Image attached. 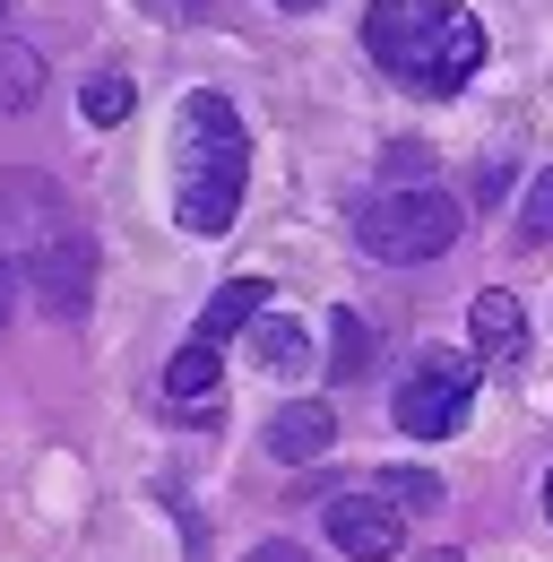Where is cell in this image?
Instances as JSON below:
<instances>
[{"label":"cell","mask_w":553,"mask_h":562,"mask_svg":"<svg viewBox=\"0 0 553 562\" xmlns=\"http://www.w3.org/2000/svg\"><path fill=\"white\" fill-rule=\"evenodd\" d=\"M285 9H312V0H285Z\"/></svg>","instance_id":"23"},{"label":"cell","mask_w":553,"mask_h":562,"mask_svg":"<svg viewBox=\"0 0 553 562\" xmlns=\"http://www.w3.org/2000/svg\"><path fill=\"white\" fill-rule=\"evenodd\" d=\"M0 278L35 285L44 312L78 321L87 312V285H95V243L69 209V191L53 173H0Z\"/></svg>","instance_id":"1"},{"label":"cell","mask_w":553,"mask_h":562,"mask_svg":"<svg viewBox=\"0 0 553 562\" xmlns=\"http://www.w3.org/2000/svg\"><path fill=\"white\" fill-rule=\"evenodd\" d=\"M424 562H459V554H424Z\"/></svg>","instance_id":"22"},{"label":"cell","mask_w":553,"mask_h":562,"mask_svg":"<svg viewBox=\"0 0 553 562\" xmlns=\"http://www.w3.org/2000/svg\"><path fill=\"white\" fill-rule=\"evenodd\" d=\"M260 312H269V278H234V285H216V303L200 312V329H191V338L225 347V338H234V329H251Z\"/></svg>","instance_id":"9"},{"label":"cell","mask_w":553,"mask_h":562,"mask_svg":"<svg viewBox=\"0 0 553 562\" xmlns=\"http://www.w3.org/2000/svg\"><path fill=\"white\" fill-rule=\"evenodd\" d=\"M251 562H312V554H303V546H285V537H276V546H260V554H251Z\"/></svg>","instance_id":"19"},{"label":"cell","mask_w":553,"mask_h":562,"mask_svg":"<svg viewBox=\"0 0 553 562\" xmlns=\"http://www.w3.org/2000/svg\"><path fill=\"white\" fill-rule=\"evenodd\" d=\"M467 329H476V355H493V363H519L528 355V312L501 285H484L476 303H467Z\"/></svg>","instance_id":"7"},{"label":"cell","mask_w":553,"mask_h":562,"mask_svg":"<svg viewBox=\"0 0 553 562\" xmlns=\"http://www.w3.org/2000/svg\"><path fill=\"white\" fill-rule=\"evenodd\" d=\"M0 18H9V0H0Z\"/></svg>","instance_id":"24"},{"label":"cell","mask_w":553,"mask_h":562,"mask_svg":"<svg viewBox=\"0 0 553 562\" xmlns=\"http://www.w3.org/2000/svg\"><path fill=\"white\" fill-rule=\"evenodd\" d=\"M329 372H338V381H363V372H372V321H363V312H338V321H329Z\"/></svg>","instance_id":"13"},{"label":"cell","mask_w":553,"mask_h":562,"mask_svg":"<svg viewBox=\"0 0 553 562\" xmlns=\"http://www.w3.org/2000/svg\"><path fill=\"white\" fill-rule=\"evenodd\" d=\"M329 546H338L346 562H398L407 510H390L381 493H338V502H329Z\"/></svg>","instance_id":"6"},{"label":"cell","mask_w":553,"mask_h":562,"mask_svg":"<svg viewBox=\"0 0 553 562\" xmlns=\"http://www.w3.org/2000/svg\"><path fill=\"white\" fill-rule=\"evenodd\" d=\"M381 502H390V510H441L450 485H441L432 468H381Z\"/></svg>","instance_id":"14"},{"label":"cell","mask_w":553,"mask_h":562,"mask_svg":"<svg viewBox=\"0 0 553 562\" xmlns=\"http://www.w3.org/2000/svg\"><path fill=\"white\" fill-rule=\"evenodd\" d=\"M78 113H87V122H104V131H113V122H131V78H122V70H95L87 87H78Z\"/></svg>","instance_id":"15"},{"label":"cell","mask_w":553,"mask_h":562,"mask_svg":"<svg viewBox=\"0 0 553 562\" xmlns=\"http://www.w3.org/2000/svg\"><path fill=\"white\" fill-rule=\"evenodd\" d=\"M459 200L450 191H432V182H415V191H372L363 209H354V243L372 251V260H390V269H415V260H441L450 243H459Z\"/></svg>","instance_id":"4"},{"label":"cell","mask_w":553,"mask_h":562,"mask_svg":"<svg viewBox=\"0 0 553 562\" xmlns=\"http://www.w3.org/2000/svg\"><path fill=\"white\" fill-rule=\"evenodd\" d=\"M545 519H553V476H545Z\"/></svg>","instance_id":"21"},{"label":"cell","mask_w":553,"mask_h":562,"mask_svg":"<svg viewBox=\"0 0 553 562\" xmlns=\"http://www.w3.org/2000/svg\"><path fill=\"white\" fill-rule=\"evenodd\" d=\"M476 381H484L476 355L424 347L415 372L398 381V398H390V416H398V432H415V441H450V432L467 424V407H476Z\"/></svg>","instance_id":"5"},{"label":"cell","mask_w":553,"mask_h":562,"mask_svg":"<svg viewBox=\"0 0 553 562\" xmlns=\"http://www.w3.org/2000/svg\"><path fill=\"white\" fill-rule=\"evenodd\" d=\"M242 173H251V147L225 95H182V122H173V216L182 234H225L242 209Z\"/></svg>","instance_id":"3"},{"label":"cell","mask_w":553,"mask_h":562,"mask_svg":"<svg viewBox=\"0 0 553 562\" xmlns=\"http://www.w3.org/2000/svg\"><path fill=\"white\" fill-rule=\"evenodd\" d=\"M35 95H44V61L18 35H0V113H26Z\"/></svg>","instance_id":"12"},{"label":"cell","mask_w":553,"mask_h":562,"mask_svg":"<svg viewBox=\"0 0 553 562\" xmlns=\"http://www.w3.org/2000/svg\"><path fill=\"white\" fill-rule=\"evenodd\" d=\"M329 441H338V416H329L320 398H294V407H276V416H269V450H276V459H294V468L320 459Z\"/></svg>","instance_id":"8"},{"label":"cell","mask_w":553,"mask_h":562,"mask_svg":"<svg viewBox=\"0 0 553 562\" xmlns=\"http://www.w3.org/2000/svg\"><path fill=\"white\" fill-rule=\"evenodd\" d=\"M251 355H260L269 372H303V363H312V338H303V321L260 312V321H251Z\"/></svg>","instance_id":"11"},{"label":"cell","mask_w":553,"mask_h":562,"mask_svg":"<svg viewBox=\"0 0 553 562\" xmlns=\"http://www.w3.org/2000/svg\"><path fill=\"white\" fill-rule=\"evenodd\" d=\"M363 44L415 95H459L484 70V26L467 0H381L363 18Z\"/></svg>","instance_id":"2"},{"label":"cell","mask_w":553,"mask_h":562,"mask_svg":"<svg viewBox=\"0 0 553 562\" xmlns=\"http://www.w3.org/2000/svg\"><path fill=\"white\" fill-rule=\"evenodd\" d=\"M9 312H18V285L0 278V329H9Z\"/></svg>","instance_id":"20"},{"label":"cell","mask_w":553,"mask_h":562,"mask_svg":"<svg viewBox=\"0 0 553 562\" xmlns=\"http://www.w3.org/2000/svg\"><path fill=\"white\" fill-rule=\"evenodd\" d=\"M519 234H528V243H553V165L537 173V182H528V209H519Z\"/></svg>","instance_id":"17"},{"label":"cell","mask_w":553,"mask_h":562,"mask_svg":"<svg viewBox=\"0 0 553 562\" xmlns=\"http://www.w3.org/2000/svg\"><path fill=\"white\" fill-rule=\"evenodd\" d=\"M216 372H225V347H207V338H191V347L165 363V398H216Z\"/></svg>","instance_id":"10"},{"label":"cell","mask_w":553,"mask_h":562,"mask_svg":"<svg viewBox=\"0 0 553 562\" xmlns=\"http://www.w3.org/2000/svg\"><path fill=\"white\" fill-rule=\"evenodd\" d=\"M381 173H390V191H415V182H432V147H424V139H390Z\"/></svg>","instance_id":"16"},{"label":"cell","mask_w":553,"mask_h":562,"mask_svg":"<svg viewBox=\"0 0 553 562\" xmlns=\"http://www.w3.org/2000/svg\"><path fill=\"white\" fill-rule=\"evenodd\" d=\"M138 9H147V18H165V26H191L207 0H138Z\"/></svg>","instance_id":"18"}]
</instances>
